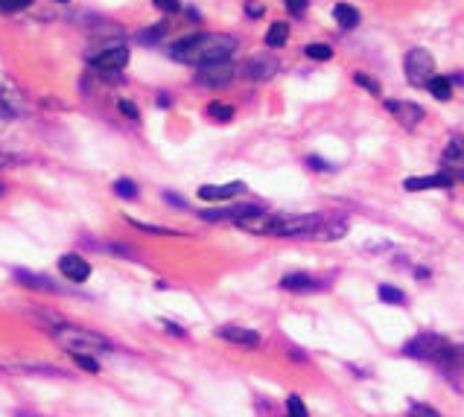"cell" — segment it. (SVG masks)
<instances>
[{
  "label": "cell",
  "instance_id": "7c38bea8",
  "mask_svg": "<svg viewBox=\"0 0 464 417\" xmlns=\"http://www.w3.org/2000/svg\"><path fill=\"white\" fill-rule=\"evenodd\" d=\"M453 184V175H426V178H406L403 181V190L418 193V190H432V187H450Z\"/></svg>",
  "mask_w": 464,
  "mask_h": 417
},
{
  "label": "cell",
  "instance_id": "5b68a950",
  "mask_svg": "<svg viewBox=\"0 0 464 417\" xmlns=\"http://www.w3.org/2000/svg\"><path fill=\"white\" fill-rule=\"evenodd\" d=\"M126 61H129V50L123 44H112L108 41L103 50H96L91 53V65L96 70H103V73H117V70H123L126 67Z\"/></svg>",
  "mask_w": 464,
  "mask_h": 417
},
{
  "label": "cell",
  "instance_id": "9a60e30c",
  "mask_svg": "<svg viewBox=\"0 0 464 417\" xmlns=\"http://www.w3.org/2000/svg\"><path fill=\"white\" fill-rule=\"evenodd\" d=\"M426 88H430L435 100H441V103H447L450 96H453V82H450V76H438V73H435Z\"/></svg>",
  "mask_w": 464,
  "mask_h": 417
},
{
  "label": "cell",
  "instance_id": "83f0119b",
  "mask_svg": "<svg viewBox=\"0 0 464 417\" xmlns=\"http://www.w3.org/2000/svg\"><path fill=\"white\" fill-rule=\"evenodd\" d=\"M32 6V0H0V12H21Z\"/></svg>",
  "mask_w": 464,
  "mask_h": 417
},
{
  "label": "cell",
  "instance_id": "836d02e7",
  "mask_svg": "<svg viewBox=\"0 0 464 417\" xmlns=\"http://www.w3.org/2000/svg\"><path fill=\"white\" fill-rule=\"evenodd\" d=\"M307 164H310L313 169H333L330 164H324V161H321V158H315V155H313V158H307Z\"/></svg>",
  "mask_w": 464,
  "mask_h": 417
},
{
  "label": "cell",
  "instance_id": "74e56055",
  "mask_svg": "<svg viewBox=\"0 0 464 417\" xmlns=\"http://www.w3.org/2000/svg\"><path fill=\"white\" fill-rule=\"evenodd\" d=\"M0 193H3V184H0Z\"/></svg>",
  "mask_w": 464,
  "mask_h": 417
},
{
  "label": "cell",
  "instance_id": "8d00e7d4",
  "mask_svg": "<svg viewBox=\"0 0 464 417\" xmlns=\"http://www.w3.org/2000/svg\"><path fill=\"white\" fill-rule=\"evenodd\" d=\"M6 164H9V158H6V155H0V169H3Z\"/></svg>",
  "mask_w": 464,
  "mask_h": 417
},
{
  "label": "cell",
  "instance_id": "ac0fdd59",
  "mask_svg": "<svg viewBox=\"0 0 464 417\" xmlns=\"http://www.w3.org/2000/svg\"><path fill=\"white\" fill-rule=\"evenodd\" d=\"M377 295H380V301L392 303V306H403V303H406V295H403L397 286H388V284H383L380 289H377Z\"/></svg>",
  "mask_w": 464,
  "mask_h": 417
},
{
  "label": "cell",
  "instance_id": "f546056e",
  "mask_svg": "<svg viewBox=\"0 0 464 417\" xmlns=\"http://www.w3.org/2000/svg\"><path fill=\"white\" fill-rule=\"evenodd\" d=\"M152 3H155L158 9H161V12H167V15H176V12L181 9L178 0H152Z\"/></svg>",
  "mask_w": 464,
  "mask_h": 417
},
{
  "label": "cell",
  "instance_id": "3957f363",
  "mask_svg": "<svg viewBox=\"0 0 464 417\" xmlns=\"http://www.w3.org/2000/svg\"><path fill=\"white\" fill-rule=\"evenodd\" d=\"M53 336L62 341L65 350L70 353V356H76V353H82V356H94V353L112 350V341H108L105 336L91 333V330H82V327H73V324L56 327V330H53Z\"/></svg>",
  "mask_w": 464,
  "mask_h": 417
},
{
  "label": "cell",
  "instance_id": "30bf717a",
  "mask_svg": "<svg viewBox=\"0 0 464 417\" xmlns=\"http://www.w3.org/2000/svg\"><path fill=\"white\" fill-rule=\"evenodd\" d=\"M216 336H219V339H225V341H234V345H240V348H257V345H260V336L254 333V330L240 327V324H225V327H219V330H216Z\"/></svg>",
  "mask_w": 464,
  "mask_h": 417
},
{
  "label": "cell",
  "instance_id": "9c48e42d",
  "mask_svg": "<svg viewBox=\"0 0 464 417\" xmlns=\"http://www.w3.org/2000/svg\"><path fill=\"white\" fill-rule=\"evenodd\" d=\"M59 272H62L67 280H73V284H82V280L91 277V263L79 254H65L62 260H59Z\"/></svg>",
  "mask_w": 464,
  "mask_h": 417
},
{
  "label": "cell",
  "instance_id": "7402d4cb",
  "mask_svg": "<svg viewBox=\"0 0 464 417\" xmlns=\"http://www.w3.org/2000/svg\"><path fill=\"white\" fill-rule=\"evenodd\" d=\"M15 277L21 280V284H27V286H32V289H56L50 280H44V277H35V275H30V272H15Z\"/></svg>",
  "mask_w": 464,
  "mask_h": 417
},
{
  "label": "cell",
  "instance_id": "d4e9b609",
  "mask_svg": "<svg viewBox=\"0 0 464 417\" xmlns=\"http://www.w3.org/2000/svg\"><path fill=\"white\" fill-rule=\"evenodd\" d=\"M304 53H307L310 58H315V61H327V58L333 56V50L327 44H307V50H304Z\"/></svg>",
  "mask_w": 464,
  "mask_h": 417
},
{
  "label": "cell",
  "instance_id": "2e32d148",
  "mask_svg": "<svg viewBox=\"0 0 464 417\" xmlns=\"http://www.w3.org/2000/svg\"><path fill=\"white\" fill-rule=\"evenodd\" d=\"M286 39H289V27H286L284 21L272 23V27H268V32H266V44H268V47H284Z\"/></svg>",
  "mask_w": 464,
  "mask_h": 417
},
{
  "label": "cell",
  "instance_id": "8fae6325",
  "mask_svg": "<svg viewBox=\"0 0 464 417\" xmlns=\"http://www.w3.org/2000/svg\"><path fill=\"white\" fill-rule=\"evenodd\" d=\"M242 190H246V184L242 181H231V184H222V187H211V184H204V187L199 190V199L202 202H228V199H234V195H240Z\"/></svg>",
  "mask_w": 464,
  "mask_h": 417
},
{
  "label": "cell",
  "instance_id": "d590c367",
  "mask_svg": "<svg viewBox=\"0 0 464 417\" xmlns=\"http://www.w3.org/2000/svg\"><path fill=\"white\" fill-rule=\"evenodd\" d=\"M164 327L169 330V333H173V336H184V330H181V327H176L173 321H164Z\"/></svg>",
  "mask_w": 464,
  "mask_h": 417
},
{
  "label": "cell",
  "instance_id": "ffe728a7",
  "mask_svg": "<svg viewBox=\"0 0 464 417\" xmlns=\"http://www.w3.org/2000/svg\"><path fill=\"white\" fill-rule=\"evenodd\" d=\"M207 114H211L213 120H219V122H231L234 120V108L225 105V103H211L207 105Z\"/></svg>",
  "mask_w": 464,
  "mask_h": 417
},
{
  "label": "cell",
  "instance_id": "e575fe53",
  "mask_svg": "<svg viewBox=\"0 0 464 417\" xmlns=\"http://www.w3.org/2000/svg\"><path fill=\"white\" fill-rule=\"evenodd\" d=\"M164 199H167L169 204H176V207H187V202H184V199H178V195H176V193H167V195H164Z\"/></svg>",
  "mask_w": 464,
  "mask_h": 417
},
{
  "label": "cell",
  "instance_id": "4dcf8cb0",
  "mask_svg": "<svg viewBox=\"0 0 464 417\" xmlns=\"http://www.w3.org/2000/svg\"><path fill=\"white\" fill-rule=\"evenodd\" d=\"M284 3H286V9L292 12V15H301V12L307 9V3H310V0H284Z\"/></svg>",
  "mask_w": 464,
  "mask_h": 417
},
{
  "label": "cell",
  "instance_id": "ba28073f",
  "mask_svg": "<svg viewBox=\"0 0 464 417\" xmlns=\"http://www.w3.org/2000/svg\"><path fill=\"white\" fill-rule=\"evenodd\" d=\"M386 108L394 114V120L400 122L403 129H414L418 122L423 120V108L414 105V103H400V100H388Z\"/></svg>",
  "mask_w": 464,
  "mask_h": 417
},
{
  "label": "cell",
  "instance_id": "484cf974",
  "mask_svg": "<svg viewBox=\"0 0 464 417\" xmlns=\"http://www.w3.org/2000/svg\"><path fill=\"white\" fill-rule=\"evenodd\" d=\"M73 362H76L82 371H88V374H100V362H96L94 356H82V353H76V356H73Z\"/></svg>",
  "mask_w": 464,
  "mask_h": 417
},
{
  "label": "cell",
  "instance_id": "7a4b0ae2",
  "mask_svg": "<svg viewBox=\"0 0 464 417\" xmlns=\"http://www.w3.org/2000/svg\"><path fill=\"white\" fill-rule=\"evenodd\" d=\"M403 353H406V356H414V359H423V362H435L438 367H444V371L461 365L458 348L450 345V341L441 339V336H432V333H421L412 341H406Z\"/></svg>",
  "mask_w": 464,
  "mask_h": 417
},
{
  "label": "cell",
  "instance_id": "277c9868",
  "mask_svg": "<svg viewBox=\"0 0 464 417\" xmlns=\"http://www.w3.org/2000/svg\"><path fill=\"white\" fill-rule=\"evenodd\" d=\"M406 76L412 85H418V88H426L430 79L435 76V58L432 53H426L423 47H414L406 56Z\"/></svg>",
  "mask_w": 464,
  "mask_h": 417
},
{
  "label": "cell",
  "instance_id": "8992f818",
  "mask_svg": "<svg viewBox=\"0 0 464 417\" xmlns=\"http://www.w3.org/2000/svg\"><path fill=\"white\" fill-rule=\"evenodd\" d=\"M231 79H234V65H231V58L199 65V82L211 85V88H222V85H228Z\"/></svg>",
  "mask_w": 464,
  "mask_h": 417
},
{
  "label": "cell",
  "instance_id": "4fadbf2b",
  "mask_svg": "<svg viewBox=\"0 0 464 417\" xmlns=\"http://www.w3.org/2000/svg\"><path fill=\"white\" fill-rule=\"evenodd\" d=\"M280 286L289 289V292H315V289H321L324 284L319 277H313V275H286L284 280H280Z\"/></svg>",
  "mask_w": 464,
  "mask_h": 417
},
{
  "label": "cell",
  "instance_id": "603a6c76",
  "mask_svg": "<svg viewBox=\"0 0 464 417\" xmlns=\"http://www.w3.org/2000/svg\"><path fill=\"white\" fill-rule=\"evenodd\" d=\"M353 82H357V85H362V88L365 91H368V94H374V96H380V82H377L374 76H368V73H353Z\"/></svg>",
  "mask_w": 464,
  "mask_h": 417
},
{
  "label": "cell",
  "instance_id": "1f68e13d",
  "mask_svg": "<svg viewBox=\"0 0 464 417\" xmlns=\"http://www.w3.org/2000/svg\"><path fill=\"white\" fill-rule=\"evenodd\" d=\"M246 15L260 18L263 15V3H257V0H246Z\"/></svg>",
  "mask_w": 464,
  "mask_h": 417
},
{
  "label": "cell",
  "instance_id": "44dd1931",
  "mask_svg": "<svg viewBox=\"0 0 464 417\" xmlns=\"http://www.w3.org/2000/svg\"><path fill=\"white\" fill-rule=\"evenodd\" d=\"M286 417H310L307 406L301 403L298 394H289V397H286Z\"/></svg>",
  "mask_w": 464,
  "mask_h": 417
},
{
  "label": "cell",
  "instance_id": "e0dca14e",
  "mask_svg": "<svg viewBox=\"0 0 464 417\" xmlns=\"http://www.w3.org/2000/svg\"><path fill=\"white\" fill-rule=\"evenodd\" d=\"M167 30H169V23H167V21H161V23H155V27L138 32V41H140V44H155V41H161V39H164Z\"/></svg>",
  "mask_w": 464,
  "mask_h": 417
},
{
  "label": "cell",
  "instance_id": "4316f807",
  "mask_svg": "<svg viewBox=\"0 0 464 417\" xmlns=\"http://www.w3.org/2000/svg\"><path fill=\"white\" fill-rule=\"evenodd\" d=\"M409 417H441V414H438V409H432V406H423V403H412V406H409Z\"/></svg>",
  "mask_w": 464,
  "mask_h": 417
},
{
  "label": "cell",
  "instance_id": "cb8c5ba5",
  "mask_svg": "<svg viewBox=\"0 0 464 417\" xmlns=\"http://www.w3.org/2000/svg\"><path fill=\"white\" fill-rule=\"evenodd\" d=\"M114 193L120 199H134V195H138V184L129 178H120V181H114Z\"/></svg>",
  "mask_w": 464,
  "mask_h": 417
},
{
  "label": "cell",
  "instance_id": "6da1fadb",
  "mask_svg": "<svg viewBox=\"0 0 464 417\" xmlns=\"http://www.w3.org/2000/svg\"><path fill=\"white\" fill-rule=\"evenodd\" d=\"M237 50V39L231 35H219V32H207V35H187L173 44V58L187 61V65H207V61H225L231 53Z\"/></svg>",
  "mask_w": 464,
  "mask_h": 417
},
{
  "label": "cell",
  "instance_id": "f1b7e54d",
  "mask_svg": "<svg viewBox=\"0 0 464 417\" xmlns=\"http://www.w3.org/2000/svg\"><path fill=\"white\" fill-rule=\"evenodd\" d=\"M129 222H131L134 228H140V231H146V234H176V231H169V228H158V225H146V222H138V219H129Z\"/></svg>",
  "mask_w": 464,
  "mask_h": 417
},
{
  "label": "cell",
  "instance_id": "d6a6232c",
  "mask_svg": "<svg viewBox=\"0 0 464 417\" xmlns=\"http://www.w3.org/2000/svg\"><path fill=\"white\" fill-rule=\"evenodd\" d=\"M120 111H123L126 117H131V120H138V108H134L129 100H120Z\"/></svg>",
  "mask_w": 464,
  "mask_h": 417
},
{
  "label": "cell",
  "instance_id": "5bb4252c",
  "mask_svg": "<svg viewBox=\"0 0 464 417\" xmlns=\"http://www.w3.org/2000/svg\"><path fill=\"white\" fill-rule=\"evenodd\" d=\"M333 18L339 21L341 30H353L359 23V12L353 9V6H348V3H336L333 6Z\"/></svg>",
  "mask_w": 464,
  "mask_h": 417
},
{
  "label": "cell",
  "instance_id": "52a82bcc",
  "mask_svg": "<svg viewBox=\"0 0 464 417\" xmlns=\"http://www.w3.org/2000/svg\"><path fill=\"white\" fill-rule=\"evenodd\" d=\"M277 73V61L272 56H251L246 65H242V76L251 82H268Z\"/></svg>",
  "mask_w": 464,
  "mask_h": 417
},
{
  "label": "cell",
  "instance_id": "d6986e66",
  "mask_svg": "<svg viewBox=\"0 0 464 417\" xmlns=\"http://www.w3.org/2000/svg\"><path fill=\"white\" fill-rule=\"evenodd\" d=\"M444 158L447 161H464V138L461 134H453L447 143V149H444Z\"/></svg>",
  "mask_w": 464,
  "mask_h": 417
}]
</instances>
